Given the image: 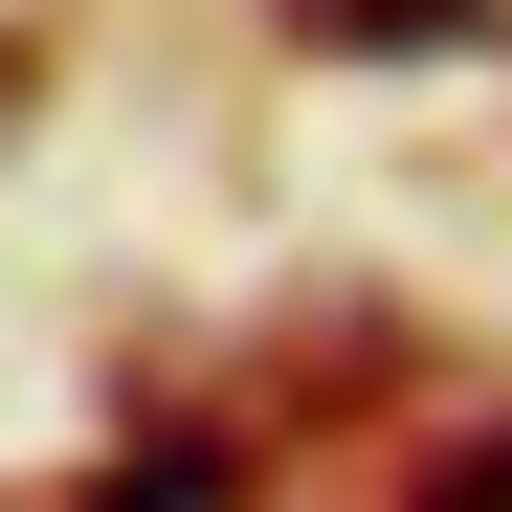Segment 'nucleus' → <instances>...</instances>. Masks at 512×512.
Masks as SVG:
<instances>
[{"label":"nucleus","mask_w":512,"mask_h":512,"mask_svg":"<svg viewBox=\"0 0 512 512\" xmlns=\"http://www.w3.org/2000/svg\"><path fill=\"white\" fill-rule=\"evenodd\" d=\"M312 23H334V45H468L490 0H312Z\"/></svg>","instance_id":"nucleus-1"},{"label":"nucleus","mask_w":512,"mask_h":512,"mask_svg":"<svg viewBox=\"0 0 512 512\" xmlns=\"http://www.w3.org/2000/svg\"><path fill=\"white\" fill-rule=\"evenodd\" d=\"M423 512H512V423H490V446H446V468H423Z\"/></svg>","instance_id":"nucleus-2"}]
</instances>
